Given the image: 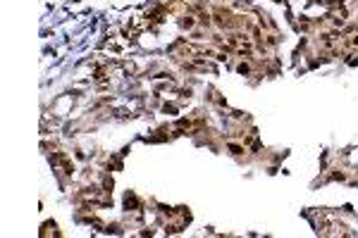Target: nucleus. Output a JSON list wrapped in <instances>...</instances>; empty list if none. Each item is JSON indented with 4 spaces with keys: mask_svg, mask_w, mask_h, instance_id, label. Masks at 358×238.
I'll return each mask as SVG.
<instances>
[]
</instances>
